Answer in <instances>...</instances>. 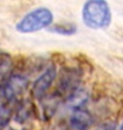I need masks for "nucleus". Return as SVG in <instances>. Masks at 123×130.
Here are the masks:
<instances>
[{
  "label": "nucleus",
  "instance_id": "obj_1",
  "mask_svg": "<svg viewBox=\"0 0 123 130\" xmlns=\"http://www.w3.org/2000/svg\"><path fill=\"white\" fill-rule=\"evenodd\" d=\"M83 22L91 29H105L112 22V12L104 0H91L85 3L82 11Z\"/></svg>",
  "mask_w": 123,
  "mask_h": 130
},
{
  "label": "nucleus",
  "instance_id": "obj_2",
  "mask_svg": "<svg viewBox=\"0 0 123 130\" xmlns=\"http://www.w3.org/2000/svg\"><path fill=\"white\" fill-rule=\"evenodd\" d=\"M53 21V14L49 9L41 7L25 14L16 24V30L20 33H34L48 27Z\"/></svg>",
  "mask_w": 123,
  "mask_h": 130
},
{
  "label": "nucleus",
  "instance_id": "obj_3",
  "mask_svg": "<svg viewBox=\"0 0 123 130\" xmlns=\"http://www.w3.org/2000/svg\"><path fill=\"white\" fill-rule=\"evenodd\" d=\"M83 70L80 68L64 67L60 71L59 83L56 92L62 96L66 95V98L80 89V84L82 81Z\"/></svg>",
  "mask_w": 123,
  "mask_h": 130
},
{
  "label": "nucleus",
  "instance_id": "obj_4",
  "mask_svg": "<svg viewBox=\"0 0 123 130\" xmlns=\"http://www.w3.org/2000/svg\"><path fill=\"white\" fill-rule=\"evenodd\" d=\"M57 76V69L55 64L47 68V70L37 79L31 89V95L33 98L41 100L46 95L48 89L51 87Z\"/></svg>",
  "mask_w": 123,
  "mask_h": 130
},
{
  "label": "nucleus",
  "instance_id": "obj_5",
  "mask_svg": "<svg viewBox=\"0 0 123 130\" xmlns=\"http://www.w3.org/2000/svg\"><path fill=\"white\" fill-rule=\"evenodd\" d=\"M31 117H36L37 119H39V112L34 102L30 99L18 101L14 113V121L23 124Z\"/></svg>",
  "mask_w": 123,
  "mask_h": 130
},
{
  "label": "nucleus",
  "instance_id": "obj_6",
  "mask_svg": "<svg viewBox=\"0 0 123 130\" xmlns=\"http://www.w3.org/2000/svg\"><path fill=\"white\" fill-rule=\"evenodd\" d=\"M62 95L55 92L52 94L45 95L41 99V108H42V116L45 121L51 120L57 111L59 104L62 99Z\"/></svg>",
  "mask_w": 123,
  "mask_h": 130
},
{
  "label": "nucleus",
  "instance_id": "obj_7",
  "mask_svg": "<svg viewBox=\"0 0 123 130\" xmlns=\"http://www.w3.org/2000/svg\"><path fill=\"white\" fill-rule=\"evenodd\" d=\"M89 100V94L83 89H78L65 99L66 106L72 109L73 111H77L84 109V106L87 104Z\"/></svg>",
  "mask_w": 123,
  "mask_h": 130
},
{
  "label": "nucleus",
  "instance_id": "obj_8",
  "mask_svg": "<svg viewBox=\"0 0 123 130\" xmlns=\"http://www.w3.org/2000/svg\"><path fill=\"white\" fill-rule=\"evenodd\" d=\"M14 70V60L7 53H2L0 56V85L4 84L12 76Z\"/></svg>",
  "mask_w": 123,
  "mask_h": 130
},
{
  "label": "nucleus",
  "instance_id": "obj_9",
  "mask_svg": "<svg viewBox=\"0 0 123 130\" xmlns=\"http://www.w3.org/2000/svg\"><path fill=\"white\" fill-rule=\"evenodd\" d=\"M69 122L77 124V125L87 130L89 127H91V125L93 123V118L89 111L85 110V109H81V110H77L73 113Z\"/></svg>",
  "mask_w": 123,
  "mask_h": 130
},
{
  "label": "nucleus",
  "instance_id": "obj_10",
  "mask_svg": "<svg viewBox=\"0 0 123 130\" xmlns=\"http://www.w3.org/2000/svg\"><path fill=\"white\" fill-rule=\"evenodd\" d=\"M50 33L62 35V36H72L78 31L77 25L72 22H64V23H56L48 28Z\"/></svg>",
  "mask_w": 123,
  "mask_h": 130
},
{
  "label": "nucleus",
  "instance_id": "obj_11",
  "mask_svg": "<svg viewBox=\"0 0 123 130\" xmlns=\"http://www.w3.org/2000/svg\"><path fill=\"white\" fill-rule=\"evenodd\" d=\"M13 114L14 109L10 106V103L0 104V127H4L9 124Z\"/></svg>",
  "mask_w": 123,
  "mask_h": 130
},
{
  "label": "nucleus",
  "instance_id": "obj_12",
  "mask_svg": "<svg viewBox=\"0 0 123 130\" xmlns=\"http://www.w3.org/2000/svg\"><path fill=\"white\" fill-rule=\"evenodd\" d=\"M114 126L111 123H105V124H102L99 127H97L95 130H114Z\"/></svg>",
  "mask_w": 123,
  "mask_h": 130
},
{
  "label": "nucleus",
  "instance_id": "obj_13",
  "mask_svg": "<svg viewBox=\"0 0 123 130\" xmlns=\"http://www.w3.org/2000/svg\"><path fill=\"white\" fill-rule=\"evenodd\" d=\"M65 130H87V129H85V128H83V127L77 125V124H74V123L69 122L68 126L66 127V129Z\"/></svg>",
  "mask_w": 123,
  "mask_h": 130
},
{
  "label": "nucleus",
  "instance_id": "obj_14",
  "mask_svg": "<svg viewBox=\"0 0 123 130\" xmlns=\"http://www.w3.org/2000/svg\"><path fill=\"white\" fill-rule=\"evenodd\" d=\"M0 130H16V129H14V127H12V126L7 125V126H4V127H1Z\"/></svg>",
  "mask_w": 123,
  "mask_h": 130
},
{
  "label": "nucleus",
  "instance_id": "obj_15",
  "mask_svg": "<svg viewBox=\"0 0 123 130\" xmlns=\"http://www.w3.org/2000/svg\"><path fill=\"white\" fill-rule=\"evenodd\" d=\"M118 130H123V122H122V123H121V125L119 126Z\"/></svg>",
  "mask_w": 123,
  "mask_h": 130
},
{
  "label": "nucleus",
  "instance_id": "obj_16",
  "mask_svg": "<svg viewBox=\"0 0 123 130\" xmlns=\"http://www.w3.org/2000/svg\"><path fill=\"white\" fill-rule=\"evenodd\" d=\"M2 53H3V52H1V51H0V56L2 55Z\"/></svg>",
  "mask_w": 123,
  "mask_h": 130
}]
</instances>
